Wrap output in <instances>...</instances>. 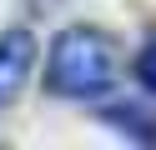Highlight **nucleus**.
Instances as JSON below:
<instances>
[{
    "label": "nucleus",
    "instance_id": "obj_4",
    "mask_svg": "<svg viewBox=\"0 0 156 150\" xmlns=\"http://www.w3.org/2000/svg\"><path fill=\"white\" fill-rule=\"evenodd\" d=\"M136 80L146 85V95H156V40H146L136 55Z\"/></svg>",
    "mask_w": 156,
    "mask_h": 150
},
{
    "label": "nucleus",
    "instance_id": "obj_1",
    "mask_svg": "<svg viewBox=\"0 0 156 150\" xmlns=\"http://www.w3.org/2000/svg\"><path fill=\"white\" fill-rule=\"evenodd\" d=\"M116 40L96 25H71L51 40L45 55V90L61 100H106L116 90Z\"/></svg>",
    "mask_w": 156,
    "mask_h": 150
},
{
    "label": "nucleus",
    "instance_id": "obj_2",
    "mask_svg": "<svg viewBox=\"0 0 156 150\" xmlns=\"http://www.w3.org/2000/svg\"><path fill=\"white\" fill-rule=\"evenodd\" d=\"M30 60H35V35L30 30H5L0 35V105L25 85Z\"/></svg>",
    "mask_w": 156,
    "mask_h": 150
},
{
    "label": "nucleus",
    "instance_id": "obj_3",
    "mask_svg": "<svg viewBox=\"0 0 156 150\" xmlns=\"http://www.w3.org/2000/svg\"><path fill=\"white\" fill-rule=\"evenodd\" d=\"M106 125H116V135H131V140H156V105L146 100H111L106 105Z\"/></svg>",
    "mask_w": 156,
    "mask_h": 150
}]
</instances>
